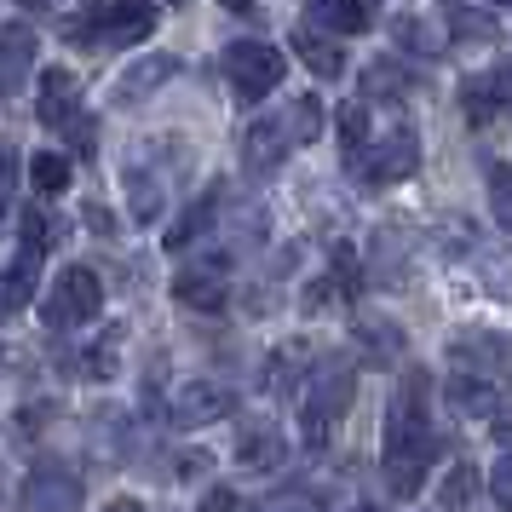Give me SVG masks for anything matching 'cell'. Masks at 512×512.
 Returning <instances> with one entry per match:
<instances>
[{"mask_svg": "<svg viewBox=\"0 0 512 512\" xmlns=\"http://www.w3.org/2000/svg\"><path fill=\"white\" fill-rule=\"evenodd\" d=\"M98 305H104V282L87 271V265H70V271H58L52 282V300H47V317L58 328H75V323H93Z\"/></svg>", "mask_w": 512, "mask_h": 512, "instance_id": "obj_5", "label": "cell"}, {"mask_svg": "<svg viewBox=\"0 0 512 512\" xmlns=\"http://www.w3.org/2000/svg\"><path fill=\"white\" fill-rule=\"evenodd\" d=\"M29 294H35V254H18L6 265V288H0V305L6 311H24Z\"/></svg>", "mask_w": 512, "mask_h": 512, "instance_id": "obj_23", "label": "cell"}, {"mask_svg": "<svg viewBox=\"0 0 512 512\" xmlns=\"http://www.w3.org/2000/svg\"><path fill=\"white\" fill-rule=\"evenodd\" d=\"M334 288H340V294H357V288H363V282H357V254H351V248H334Z\"/></svg>", "mask_w": 512, "mask_h": 512, "instance_id": "obj_31", "label": "cell"}, {"mask_svg": "<svg viewBox=\"0 0 512 512\" xmlns=\"http://www.w3.org/2000/svg\"><path fill=\"white\" fill-rule=\"evenodd\" d=\"M443 24L455 29V35H495V18H489V12H466V6L443 12Z\"/></svg>", "mask_w": 512, "mask_h": 512, "instance_id": "obj_29", "label": "cell"}, {"mask_svg": "<svg viewBox=\"0 0 512 512\" xmlns=\"http://www.w3.org/2000/svg\"><path fill=\"white\" fill-rule=\"evenodd\" d=\"M489 208L501 219V231H512V162L489 167Z\"/></svg>", "mask_w": 512, "mask_h": 512, "instance_id": "obj_26", "label": "cell"}, {"mask_svg": "<svg viewBox=\"0 0 512 512\" xmlns=\"http://www.w3.org/2000/svg\"><path fill=\"white\" fill-rule=\"evenodd\" d=\"M449 409L466 420H489V415H501V386L495 380H478V374H455L449 380Z\"/></svg>", "mask_w": 512, "mask_h": 512, "instance_id": "obj_11", "label": "cell"}, {"mask_svg": "<svg viewBox=\"0 0 512 512\" xmlns=\"http://www.w3.org/2000/svg\"><path fill=\"white\" fill-rule=\"evenodd\" d=\"M236 461L254 466V472H271V466L288 461V438H282L277 420H242L236 426Z\"/></svg>", "mask_w": 512, "mask_h": 512, "instance_id": "obj_9", "label": "cell"}, {"mask_svg": "<svg viewBox=\"0 0 512 512\" xmlns=\"http://www.w3.org/2000/svg\"><path fill=\"white\" fill-rule=\"evenodd\" d=\"M288 144H294V133H288L282 121H254L248 139H242V156H248L254 173H277L282 156H288Z\"/></svg>", "mask_w": 512, "mask_h": 512, "instance_id": "obj_14", "label": "cell"}, {"mask_svg": "<svg viewBox=\"0 0 512 512\" xmlns=\"http://www.w3.org/2000/svg\"><path fill=\"white\" fill-rule=\"evenodd\" d=\"M121 185H127V208H133V219H139V225H156V213H162V179H156V167L150 162H127Z\"/></svg>", "mask_w": 512, "mask_h": 512, "instance_id": "obj_15", "label": "cell"}, {"mask_svg": "<svg viewBox=\"0 0 512 512\" xmlns=\"http://www.w3.org/2000/svg\"><path fill=\"white\" fill-rule=\"evenodd\" d=\"M489 495L512 512V455H507V461H495V472H489Z\"/></svg>", "mask_w": 512, "mask_h": 512, "instance_id": "obj_33", "label": "cell"}, {"mask_svg": "<svg viewBox=\"0 0 512 512\" xmlns=\"http://www.w3.org/2000/svg\"><path fill=\"white\" fill-rule=\"evenodd\" d=\"M219 415H231V392L219 380H185L173 392V420L179 426H213Z\"/></svg>", "mask_w": 512, "mask_h": 512, "instance_id": "obj_10", "label": "cell"}, {"mask_svg": "<svg viewBox=\"0 0 512 512\" xmlns=\"http://www.w3.org/2000/svg\"><path fill=\"white\" fill-rule=\"evenodd\" d=\"M478 277H484V294L512 300V254H507V248H495V254L478 259Z\"/></svg>", "mask_w": 512, "mask_h": 512, "instance_id": "obj_24", "label": "cell"}, {"mask_svg": "<svg viewBox=\"0 0 512 512\" xmlns=\"http://www.w3.org/2000/svg\"><path fill=\"white\" fill-rule=\"evenodd\" d=\"M265 512H311L305 495H282V501H265Z\"/></svg>", "mask_w": 512, "mask_h": 512, "instance_id": "obj_36", "label": "cell"}, {"mask_svg": "<svg viewBox=\"0 0 512 512\" xmlns=\"http://www.w3.org/2000/svg\"><path fill=\"white\" fill-rule=\"evenodd\" d=\"M282 70H288V58H282V47H271V41H231V52H225V75H231V93L236 98H265L282 87Z\"/></svg>", "mask_w": 512, "mask_h": 512, "instance_id": "obj_3", "label": "cell"}, {"mask_svg": "<svg viewBox=\"0 0 512 512\" xmlns=\"http://www.w3.org/2000/svg\"><path fill=\"white\" fill-rule=\"evenodd\" d=\"M173 300L190 305V311H225V277H213V271H185V277H173Z\"/></svg>", "mask_w": 512, "mask_h": 512, "instance_id": "obj_18", "label": "cell"}, {"mask_svg": "<svg viewBox=\"0 0 512 512\" xmlns=\"http://www.w3.org/2000/svg\"><path fill=\"white\" fill-rule=\"evenodd\" d=\"M340 139H346L351 156L363 150V139H369V104H346L340 110Z\"/></svg>", "mask_w": 512, "mask_h": 512, "instance_id": "obj_28", "label": "cell"}, {"mask_svg": "<svg viewBox=\"0 0 512 512\" xmlns=\"http://www.w3.org/2000/svg\"><path fill=\"white\" fill-rule=\"evenodd\" d=\"M432 426H426V374H409L386 409V484L397 495H415L432 461Z\"/></svg>", "mask_w": 512, "mask_h": 512, "instance_id": "obj_1", "label": "cell"}, {"mask_svg": "<svg viewBox=\"0 0 512 512\" xmlns=\"http://www.w3.org/2000/svg\"><path fill=\"white\" fill-rule=\"evenodd\" d=\"M202 512H242V501H236L231 484H213L208 495H202Z\"/></svg>", "mask_w": 512, "mask_h": 512, "instance_id": "obj_34", "label": "cell"}, {"mask_svg": "<svg viewBox=\"0 0 512 512\" xmlns=\"http://www.w3.org/2000/svg\"><path fill=\"white\" fill-rule=\"evenodd\" d=\"M104 512H144V507H139V501H110Z\"/></svg>", "mask_w": 512, "mask_h": 512, "instance_id": "obj_37", "label": "cell"}, {"mask_svg": "<svg viewBox=\"0 0 512 512\" xmlns=\"http://www.w3.org/2000/svg\"><path fill=\"white\" fill-rule=\"evenodd\" d=\"M357 346H363V351H380V357H397V334H392V328H380V323H374V328H357Z\"/></svg>", "mask_w": 512, "mask_h": 512, "instance_id": "obj_32", "label": "cell"}, {"mask_svg": "<svg viewBox=\"0 0 512 512\" xmlns=\"http://www.w3.org/2000/svg\"><path fill=\"white\" fill-rule=\"evenodd\" d=\"M363 512H374V507H363Z\"/></svg>", "mask_w": 512, "mask_h": 512, "instance_id": "obj_38", "label": "cell"}, {"mask_svg": "<svg viewBox=\"0 0 512 512\" xmlns=\"http://www.w3.org/2000/svg\"><path fill=\"white\" fill-rule=\"evenodd\" d=\"M351 392H357V369H351L346 357H328V363H317V369H311V380H305V397H300L305 438L323 443L328 426L351 409Z\"/></svg>", "mask_w": 512, "mask_h": 512, "instance_id": "obj_2", "label": "cell"}, {"mask_svg": "<svg viewBox=\"0 0 512 512\" xmlns=\"http://www.w3.org/2000/svg\"><path fill=\"white\" fill-rule=\"evenodd\" d=\"M369 6H357V0H323L317 12H311V24L334 29V35H357V29H369Z\"/></svg>", "mask_w": 512, "mask_h": 512, "instance_id": "obj_20", "label": "cell"}, {"mask_svg": "<svg viewBox=\"0 0 512 512\" xmlns=\"http://www.w3.org/2000/svg\"><path fill=\"white\" fill-rule=\"evenodd\" d=\"M208 449H185V455H179V478H196V472H208Z\"/></svg>", "mask_w": 512, "mask_h": 512, "instance_id": "obj_35", "label": "cell"}, {"mask_svg": "<svg viewBox=\"0 0 512 512\" xmlns=\"http://www.w3.org/2000/svg\"><path fill=\"white\" fill-rule=\"evenodd\" d=\"M466 110L484 121V116H495V110H512V64H501V70H489V75H478V81H466Z\"/></svg>", "mask_w": 512, "mask_h": 512, "instance_id": "obj_16", "label": "cell"}, {"mask_svg": "<svg viewBox=\"0 0 512 512\" xmlns=\"http://www.w3.org/2000/svg\"><path fill=\"white\" fill-rule=\"evenodd\" d=\"M156 29V6H98L87 18H75V41H104V47H139Z\"/></svg>", "mask_w": 512, "mask_h": 512, "instance_id": "obj_4", "label": "cell"}, {"mask_svg": "<svg viewBox=\"0 0 512 512\" xmlns=\"http://www.w3.org/2000/svg\"><path fill=\"white\" fill-rule=\"evenodd\" d=\"M35 116L41 127H81V87L70 70H47L41 75V98H35Z\"/></svg>", "mask_w": 512, "mask_h": 512, "instance_id": "obj_8", "label": "cell"}, {"mask_svg": "<svg viewBox=\"0 0 512 512\" xmlns=\"http://www.w3.org/2000/svg\"><path fill=\"white\" fill-rule=\"evenodd\" d=\"M29 185L41 190V196H58V190H70V156H58V150H41V156L29 162Z\"/></svg>", "mask_w": 512, "mask_h": 512, "instance_id": "obj_22", "label": "cell"}, {"mask_svg": "<svg viewBox=\"0 0 512 512\" xmlns=\"http://www.w3.org/2000/svg\"><path fill=\"white\" fill-rule=\"evenodd\" d=\"M213 213H219V190H208V196H202V202H196V208H190L173 231H167V248H173V254H179V248H190V242L213 225Z\"/></svg>", "mask_w": 512, "mask_h": 512, "instance_id": "obj_21", "label": "cell"}, {"mask_svg": "<svg viewBox=\"0 0 512 512\" xmlns=\"http://www.w3.org/2000/svg\"><path fill=\"white\" fill-rule=\"evenodd\" d=\"M311 139H323V104L305 93L294 98V144H311Z\"/></svg>", "mask_w": 512, "mask_h": 512, "instance_id": "obj_27", "label": "cell"}, {"mask_svg": "<svg viewBox=\"0 0 512 512\" xmlns=\"http://www.w3.org/2000/svg\"><path fill=\"white\" fill-rule=\"evenodd\" d=\"M173 75H179V58H173V52H150V58H139V64H133V70L116 81V98H121V104H133V98H150L156 87H167Z\"/></svg>", "mask_w": 512, "mask_h": 512, "instance_id": "obj_13", "label": "cell"}, {"mask_svg": "<svg viewBox=\"0 0 512 512\" xmlns=\"http://www.w3.org/2000/svg\"><path fill=\"white\" fill-rule=\"evenodd\" d=\"M29 58H35V35H29V24L12 18V24L0 29V87H6V93H24Z\"/></svg>", "mask_w": 512, "mask_h": 512, "instance_id": "obj_12", "label": "cell"}, {"mask_svg": "<svg viewBox=\"0 0 512 512\" xmlns=\"http://www.w3.org/2000/svg\"><path fill=\"white\" fill-rule=\"evenodd\" d=\"M294 47H300V64H305V70L323 75V81H334V75L346 70L340 47H334L328 35H317V24H300V29H294Z\"/></svg>", "mask_w": 512, "mask_h": 512, "instance_id": "obj_17", "label": "cell"}, {"mask_svg": "<svg viewBox=\"0 0 512 512\" xmlns=\"http://www.w3.org/2000/svg\"><path fill=\"white\" fill-rule=\"evenodd\" d=\"M420 167V144H415V133H386V139L369 150V162H363V185L369 190H386V185H403L409 173Z\"/></svg>", "mask_w": 512, "mask_h": 512, "instance_id": "obj_7", "label": "cell"}, {"mask_svg": "<svg viewBox=\"0 0 512 512\" xmlns=\"http://www.w3.org/2000/svg\"><path fill=\"white\" fill-rule=\"evenodd\" d=\"M18 225H24V254H35V259L52 254V248L64 242V219H52L47 208H29Z\"/></svg>", "mask_w": 512, "mask_h": 512, "instance_id": "obj_19", "label": "cell"}, {"mask_svg": "<svg viewBox=\"0 0 512 512\" xmlns=\"http://www.w3.org/2000/svg\"><path fill=\"white\" fill-rule=\"evenodd\" d=\"M472 495H478V466L472 461L449 466V478H443V489H438V507H466Z\"/></svg>", "mask_w": 512, "mask_h": 512, "instance_id": "obj_25", "label": "cell"}, {"mask_svg": "<svg viewBox=\"0 0 512 512\" xmlns=\"http://www.w3.org/2000/svg\"><path fill=\"white\" fill-rule=\"evenodd\" d=\"M18 507L24 512H81V478L70 466L41 461L24 478V489H18Z\"/></svg>", "mask_w": 512, "mask_h": 512, "instance_id": "obj_6", "label": "cell"}, {"mask_svg": "<svg viewBox=\"0 0 512 512\" xmlns=\"http://www.w3.org/2000/svg\"><path fill=\"white\" fill-rule=\"evenodd\" d=\"M116 346H121V334L110 328V334L87 351V374H98V380H104V374H116Z\"/></svg>", "mask_w": 512, "mask_h": 512, "instance_id": "obj_30", "label": "cell"}]
</instances>
